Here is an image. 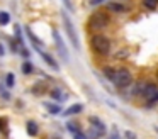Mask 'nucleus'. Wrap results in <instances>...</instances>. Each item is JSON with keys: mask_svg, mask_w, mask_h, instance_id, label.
<instances>
[{"mask_svg": "<svg viewBox=\"0 0 158 139\" xmlns=\"http://www.w3.org/2000/svg\"><path fill=\"white\" fill-rule=\"evenodd\" d=\"M5 87L7 88L15 87V75L14 73H7V76H5Z\"/></svg>", "mask_w": 158, "mask_h": 139, "instance_id": "6ab92c4d", "label": "nucleus"}, {"mask_svg": "<svg viewBox=\"0 0 158 139\" xmlns=\"http://www.w3.org/2000/svg\"><path fill=\"white\" fill-rule=\"evenodd\" d=\"M114 73H116V68H112V66H104V68H102V75H104V76H106L109 81H112Z\"/></svg>", "mask_w": 158, "mask_h": 139, "instance_id": "dca6fc26", "label": "nucleus"}, {"mask_svg": "<svg viewBox=\"0 0 158 139\" xmlns=\"http://www.w3.org/2000/svg\"><path fill=\"white\" fill-rule=\"evenodd\" d=\"M143 2V7L148 10H155L158 7V0H141Z\"/></svg>", "mask_w": 158, "mask_h": 139, "instance_id": "a211bd4d", "label": "nucleus"}, {"mask_svg": "<svg viewBox=\"0 0 158 139\" xmlns=\"http://www.w3.org/2000/svg\"><path fill=\"white\" fill-rule=\"evenodd\" d=\"M156 90H158V85H156V83H153V81H141V83H138L136 87H134L133 95H136V97H141V98H144V100H148V98H150Z\"/></svg>", "mask_w": 158, "mask_h": 139, "instance_id": "423d86ee", "label": "nucleus"}, {"mask_svg": "<svg viewBox=\"0 0 158 139\" xmlns=\"http://www.w3.org/2000/svg\"><path fill=\"white\" fill-rule=\"evenodd\" d=\"M83 110V104H73V105H70L66 110H63L61 114H63V117H70V115H77V114H80V112Z\"/></svg>", "mask_w": 158, "mask_h": 139, "instance_id": "9b49d317", "label": "nucleus"}, {"mask_svg": "<svg viewBox=\"0 0 158 139\" xmlns=\"http://www.w3.org/2000/svg\"><path fill=\"white\" fill-rule=\"evenodd\" d=\"M51 98L56 102V104H61V102H65L66 98H68V95H66L61 88H53L51 90Z\"/></svg>", "mask_w": 158, "mask_h": 139, "instance_id": "f8f14e48", "label": "nucleus"}, {"mask_svg": "<svg viewBox=\"0 0 158 139\" xmlns=\"http://www.w3.org/2000/svg\"><path fill=\"white\" fill-rule=\"evenodd\" d=\"M0 56H5V47L2 43H0Z\"/></svg>", "mask_w": 158, "mask_h": 139, "instance_id": "c85d7f7f", "label": "nucleus"}, {"mask_svg": "<svg viewBox=\"0 0 158 139\" xmlns=\"http://www.w3.org/2000/svg\"><path fill=\"white\" fill-rule=\"evenodd\" d=\"M27 134L31 136V137H36V136L39 134V125L36 124L34 121H29L27 122Z\"/></svg>", "mask_w": 158, "mask_h": 139, "instance_id": "4468645a", "label": "nucleus"}, {"mask_svg": "<svg viewBox=\"0 0 158 139\" xmlns=\"http://www.w3.org/2000/svg\"><path fill=\"white\" fill-rule=\"evenodd\" d=\"M73 139H87V136L83 134V131H82V132H78V134H73Z\"/></svg>", "mask_w": 158, "mask_h": 139, "instance_id": "bb28decb", "label": "nucleus"}, {"mask_svg": "<svg viewBox=\"0 0 158 139\" xmlns=\"http://www.w3.org/2000/svg\"><path fill=\"white\" fill-rule=\"evenodd\" d=\"M0 97L4 98V100H10V93H9V92L5 90V88L2 87V85H0Z\"/></svg>", "mask_w": 158, "mask_h": 139, "instance_id": "4be33fe9", "label": "nucleus"}, {"mask_svg": "<svg viewBox=\"0 0 158 139\" xmlns=\"http://www.w3.org/2000/svg\"><path fill=\"white\" fill-rule=\"evenodd\" d=\"M21 70H22V73H24V75H31L32 71H34V66H32L31 61H24L22 66H21Z\"/></svg>", "mask_w": 158, "mask_h": 139, "instance_id": "f3484780", "label": "nucleus"}, {"mask_svg": "<svg viewBox=\"0 0 158 139\" xmlns=\"http://www.w3.org/2000/svg\"><path fill=\"white\" fill-rule=\"evenodd\" d=\"M106 0H90V5H99V3H104Z\"/></svg>", "mask_w": 158, "mask_h": 139, "instance_id": "cd10ccee", "label": "nucleus"}, {"mask_svg": "<svg viewBox=\"0 0 158 139\" xmlns=\"http://www.w3.org/2000/svg\"><path fill=\"white\" fill-rule=\"evenodd\" d=\"M66 129H68V132H72V134H78V132H82L80 124H78V122H75V121H68V122H66Z\"/></svg>", "mask_w": 158, "mask_h": 139, "instance_id": "2eb2a0df", "label": "nucleus"}, {"mask_svg": "<svg viewBox=\"0 0 158 139\" xmlns=\"http://www.w3.org/2000/svg\"><path fill=\"white\" fill-rule=\"evenodd\" d=\"M10 22V14L9 12H0V26H7V24Z\"/></svg>", "mask_w": 158, "mask_h": 139, "instance_id": "aec40b11", "label": "nucleus"}, {"mask_svg": "<svg viewBox=\"0 0 158 139\" xmlns=\"http://www.w3.org/2000/svg\"><path fill=\"white\" fill-rule=\"evenodd\" d=\"M61 2H63V5H65L66 10H70V12H73V10H75V7H73L72 0H61Z\"/></svg>", "mask_w": 158, "mask_h": 139, "instance_id": "5701e85b", "label": "nucleus"}, {"mask_svg": "<svg viewBox=\"0 0 158 139\" xmlns=\"http://www.w3.org/2000/svg\"><path fill=\"white\" fill-rule=\"evenodd\" d=\"M90 129L87 131V139H100L107 134V125L104 124V121L97 115H90L89 117Z\"/></svg>", "mask_w": 158, "mask_h": 139, "instance_id": "20e7f679", "label": "nucleus"}, {"mask_svg": "<svg viewBox=\"0 0 158 139\" xmlns=\"http://www.w3.org/2000/svg\"><path fill=\"white\" fill-rule=\"evenodd\" d=\"M107 10L119 15V14H126L127 10H129V7H127L126 3H123V2H109L107 3Z\"/></svg>", "mask_w": 158, "mask_h": 139, "instance_id": "1a4fd4ad", "label": "nucleus"}, {"mask_svg": "<svg viewBox=\"0 0 158 139\" xmlns=\"http://www.w3.org/2000/svg\"><path fill=\"white\" fill-rule=\"evenodd\" d=\"M110 83L117 88V90H126L133 85V73H131L127 68L121 66V68H116V73H114V78Z\"/></svg>", "mask_w": 158, "mask_h": 139, "instance_id": "7ed1b4c3", "label": "nucleus"}, {"mask_svg": "<svg viewBox=\"0 0 158 139\" xmlns=\"http://www.w3.org/2000/svg\"><path fill=\"white\" fill-rule=\"evenodd\" d=\"M109 24H110V15H109V12H104V10L94 12L92 15L89 17V20H87V27H89L90 31H95V32L104 31Z\"/></svg>", "mask_w": 158, "mask_h": 139, "instance_id": "f03ea898", "label": "nucleus"}, {"mask_svg": "<svg viewBox=\"0 0 158 139\" xmlns=\"http://www.w3.org/2000/svg\"><path fill=\"white\" fill-rule=\"evenodd\" d=\"M53 139H61V137H53Z\"/></svg>", "mask_w": 158, "mask_h": 139, "instance_id": "7c9ffc66", "label": "nucleus"}, {"mask_svg": "<svg viewBox=\"0 0 158 139\" xmlns=\"http://www.w3.org/2000/svg\"><path fill=\"white\" fill-rule=\"evenodd\" d=\"M26 36L29 37V41H31V44H32V47H34L38 53H41L43 51V47H44V43H43L41 39H39L38 36H36L34 32H32V29H29V27H26Z\"/></svg>", "mask_w": 158, "mask_h": 139, "instance_id": "6e6552de", "label": "nucleus"}, {"mask_svg": "<svg viewBox=\"0 0 158 139\" xmlns=\"http://www.w3.org/2000/svg\"><path fill=\"white\" fill-rule=\"evenodd\" d=\"M90 47H92V51L97 56L106 58L110 53V39L102 32H95L90 37Z\"/></svg>", "mask_w": 158, "mask_h": 139, "instance_id": "f257e3e1", "label": "nucleus"}, {"mask_svg": "<svg viewBox=\"0 0 158 139\" xmlns=\"http://www.w3.org/2000/svg\"><path fill=\"white\" fill-rule=\"evenodd\" d=\"M156 76H158V73H156Z\"/></svg>", "mask_w": 158, "mask_h": 139, "instance_id": "2f4dec72", "label": "nucleus"}, {"mask_svg": "<svg viewBox=\"0 0 158 139\" xmlns=\"http://www.w3.org/2000/svg\"><path fill=\"white\" fill-rule=\"evenodd\" d=\"M43 105H44V108L51 115H60L61 114V107H60V104H56V102H43Z\"/></svg>", "mask_w": 158, "mask_h": 139, "instance_id": "ddd939ff", "label": "nucleus"}, {"mask_svg": "<svg viewBox=\"0 0 158 139\" xmlns=\"http://www.w3.org/2000/svg\"><path fill=\"white\" fill-rule=\"evenodd\" d=\"M124 136H126V139H136V134H134L133 131H126Z\"/></svg>", "mask_w": 158, "mask_h": 139, "instance_id": "a878e982", "label": "nucleus"}, {"mask_svg": "<svg viewBox=\"0 0 158 139\" xmlns=\"http://www.w3.org/2000/svg\"><path fill=\"white\" fill-rule=\"evenodd\" d=\"M156 104H158V90L146 100V105H156Z\"/></svg>", "mask_w": 158, "mask_h": 139, "instance_id": "412c9836", "label": "nucleus"}, {"mask_svg": "<svg viewBox=\"0 0 158 139\" xmlns=\"http://www.w3.org/2000/svg\"><path fill=\"white\" fill-rule=\"evenodd\" d=\"M61 22H63V29H65L66 37L70 39L72 46L75 47L77 51H80V39H78V34H77V29H75V26H73L72 19H70L68 12H65V10L61 12Z\"/></svg>", "mask_w": 158, "mask_h": 139, "instance_id": "39448f33", "label": "nucleus"}, {"mask_svg": "<svg viewBox=\"0 0 158 139\" xmlns=\"http://www.w3.org/2000/svg\"><path fill=\"white\" fill-rule=\"evenodd\" d=\"M109 139H121V136H119V132H117V129H116V127L112 129V132H110Z\"/></svg>", "mask_w": 158, "mask_h": 139, "instance_id": "393cba45", "label": "nucleus"}, {"mask_svg": "<svg viewBox=\"0 0 158 139\" xmlns=\"http://www.w3.org/2000/svg\"><path fill=\"white\" fill-rule=\"evenodd\" d=\"M19 51H21V54H22V58H26V59H27L29 56H31V51L27 49V47L26 46H22V47H19Z\"/></svg>", "mask_w": 158, "mask_h": 139, "instance_id": "b1692460", "label": "nucleus"}, {"mask_svg": "<svg viewBox=\"0 0 158 139\" xmlns=\"http://www.w3.org/2000/svg\"><path fill=\"white\" fill-rule=\"evenodd\" d=\"M155 132H156V134H158V125H156V127H155Z\"/></svg>", "mask_w": 158, "mask_h": 139, "instance_id": "c756f323", "label": "nucleus"}, {"mask_svg": "<svg viewBox=\"0 0 158 139\" xmlns=\"http://www.w3.org/2000/svg\"><path fill=\"white\" fill-rule=\"evenodd\" d=\"M53 39H55V46H56V51H58L61 61H63V63H68L70 58H68V49H66V44L63 43L61 34H60L56 29H53Z\"/></svg>", "mask_w": 158, "mask_h": 139, "instance_id": "0eeeda50", "label": "nucleus"}, {"mask_svg": "<svg viewBox=\"0 0 158 139\" xmlns=\"http://www.w3.org/2000/svg\"><path fill=\"white\" fill-rule=\"evenodd\" d=\"M39 56H41L43 59H44V63L48 64V66L51 68V70H55V71H58V70H60L58 61H56V59H55V58H53L49 53H46V51H41V53H39Z\"/></svg>", "mask_w": 158, "mask_h": 139, "instance_id": "9d476101", "label": "nucleus"}]
</instances>
